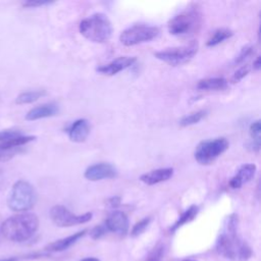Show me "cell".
I'll use <instances>...</instances> for the list:
<instances>
[{
  "label": "cell",
  "instance_id": "cell-1",
  "mask_svg": "<svg viewBox=\"0 0 261 261\" xmlns=\"http://www.w3.org/2000/svg\"><path fill=\"white\" fill-rule=\"evenodd\" d=\"M215 249L220 256L232 261H247L251 258L250 246L238 234V216L236 214L228 217L226 232L218 238Z\"/></svg>",
  "mask_w": 261,
  "mask_h": 261
},
{
  "label": "cell",
  "instance_id": "cell-2",
  "mask_svg": "<svg viewBox=\"0 0 261 261\" xmlns=\"http://www.w3.org/2000/svg\"><path fill=\"white\" fill-rule=\"evenodd\" d=\"M39 228V218L34 213L23 212L8 217L0 227L2 236L15 243L30 240Z\"/></svg>",
  "mask_w": 261,
  "mask_h": 261
},
{
  "label": "cell",
  "instance_id": "cell-3",
  "mask_svg": "<svg viewBox=\"0 0 261 261\" xmlns=\"http://www.w3.org/2000/svg\"><path fill=\"white\" fill-rule=\"evenodd\" d=\"M80 33L94 43H105L112 35V25L103 13H95L80 22Z\"/></svg>",
  "mask_w": 261,
  "mask_h": 261
},
{
  "label": "cell",
  "instance_id": "cell-4",
  "mask_svg": "<svg viewBox=\"0 0 261 261\" xmlns=\"http://www.w3.org/2000/svg\"><path fill=\"white\" fill-rule=\"evenodd\" d=\"M202 23V14L195 8H188L173 16L167 24L168 32L173 36L188 37L196 34Z\"/></svg>",
  "mask_w": 261,
  "mask_h": 261
},
{
  "label": "cell",
  "instance_id": "cell-5",
  "mask_svg": "<svg viewBox=\"0 0 261 261\" xmlns=\"http://www.w3.org/2000/svg\"><path fill=\"white\" fill-rule=\"evenodd\" d=\"M37 201L34 187L27 180H17L7 197V206L15 212H25L32 209Z\"/></svg>",
  "mask_w": 261,
  "mask_h": 261
},
{
  "label": "cell",
  "instance_id": "cell-6",
  "mask_svg": "<svg viewBox=\"0 0 261 261\" xmlns=\"http://www.w3.org/2000/svg\"><path fill=\"white\" fill-rule=\"evenodd\" d=\"M229 143L225 138H215L202 141L196 147L194 156L201 165L212 164L228 149Z\"/></svg>",
  "mask_w": 261,
  "mask_h": 261
},
{
  "label": "cell",
  "instance_id": "cell-7",
  "mask_svg": "<svg viewBox=\"0 0 261 261\" xmlns=\"http://www.w3.org/2000/svg\"><path fill=\"white\" fill-rule=\"evenodd\" d=\"M198 52V43L192 42L189 45L167 48L165 50L158 51L154 53V56L172 66L181 65L184 63L189 62Z\"/></svg>",
  "mask_w": 261,
  "mask_h": 261
},
{
  "label": "cell",
  "instance_id": "cell-8",
  "mask_svg": "<svg viewBox=\"0 0 261 261\" xmlns=\"http://www.w3.org/2000/svg\"><path fill=\"white\" fill-rule=\"evenodd\" d=\"M159 33L160 32L157 27L147 24H134L121 32L119 35V41L124 46H135L157 38Z\"/></svg>",
  "mask_w": 261,
  "mask_h": 261
},
{
  "label": "cell",
  "instance_id": "cell-9",
  "mask_svg": "<svg viewBox=\"0 0 261 261\" xmlns=\"http://www.w3.org/2000/svg\"><path fill=\"white\" fill-rule=\"evenodd\" d=\"M50 218L53 223L60 227H68L77 224H82L91 220L93 214L87 212L81 215L73 214L63 205H55L50 209Z\"/></svg>",
  "mask_w": 261,
  "mask_h": 261
},
{
  "label": "cell",
  "instance_id": "cell-10",
  "mask_svg": "<svg viewBox=\"0 0 261 261\" xmlns=\"http://www.w3.org/2000/svg\"><path fill=\"white\" fill-rule=\"evenodd\" d=\"M84 176L91 181H97L104 178H114L117 176V169L110 163L100 162L89 166Z\"/></svg>",
  "mask_w": 261,
  "mask_h": 261
},
{
  "label": "cell",
  "instance_id": "cell-11",
  "mask_svg": "<svg viewBox=\"0 0 261 261\" xmlns=\"http://www.w3.org/2000/svg\"><path fill=\"white\" fill-rule=\"evenodd\" d=\"M105 227L107 230L112 231L119 236H125L128 231L129 222L126 214L122 211L111 212L105 220Z\"/></svg>",
  "mask_w": 261,
  "mask_h": 261
},
{
  "label": "cell",
  "instance_id": "cell-12",
  "mask_svg": "<svg viewBox=\"0 0 261 261\" xmlns=\"http://www.w3.org/2000/svg\"><path fill=\"white\" fill-rule=\"evenodd\" d=\"M137 61L136 57L133 56H120L112 60L111 62L97 67V71L105 75H114L121 70L132 66Z\"/></svg>",
  "mask_w": 261,
  "mask_h": 261
},
{
  "label": "cell",
  "instance_id": "cell-13",
  "mask_svg": "<svg viewBox=\"0 0 261 261\" xmlns=\"http://www.w3.org/2000/svg\"><path fill=\"white\" fill-rule=\"evenodd\" d=\"M90 122L85 118H80L73 121L66 129L70 141L75 143H82L86 141L90 134Z\"/></svg>",
  "mask_w": 261,
  "mask_h": 261
},
{
  "label": "cell",
  "instance_id": "cell-14",
  "mask_svg": "<svg viewBox=\"0 0 261 261\" xmlns=\"http://www.w3.org/2000/svg\"><path fill=\"white\" fill-rule=\"evenodd\" d=\"M256 165L253 163H247L244 164L240 167V169L238 170V172L236 173V175H233L228 185L231 189L237 190L240 189L244 184L249 182L251 179H253V177L255 176L256 173Z\"/></svg>",
  "mask_w": 261,
  "mask_h": 261
},
{
  "label": "cell",
  "instance_id": "cell-15",
  "mask_svg": "<svg viewBox=\"0 0 261 261\" xmlns=\"http://www.w3.org/2000/svg\"><path fill=\"white\" fill-rule=\"evenodd\" d=\"M58 113H59V105L55 102H49V103H45L32 108L25 114V119L32 121V120H37L41 118L52 117L57 115Z\"/></svg>",
  "mask_w": 261,
  "mask_h": 261
},
{
  "label": "cell",
  "instance_id": "cell-16",
  "mask_svg": "<svg viewBox=\"0 0 261 261\" xmlns=\"http://www.w3.org/2000/svg\"><path fill=\"white\" fill-rule=\"evenodd\" d=\"M172 175H173V168L164 167V168L154 169L142 174L140 176V180L146 185L153 186V185L168 180Z\"/></svg>",
  "mask_w": 261,
  "mask_h": 261
},
{
  "label": "cell",
  "instance_id": "cell-17",
  "mask_svg": "<svg viewBox=\"0 0 261 261\" xmlns=\"http://www.w3.org/2000/svg\"><path fill=\"white\" fill-rule=\"evenodd\" d=\"M86 232H87V230L83 229L81 231H77V232L69 236V237L57 240V241H55L53 243L48 244L45 247V250L49 251V252H61V251H64L66 249H68L69 247H71L74 243H76L81 238H83L86 234Z\"/></svg>",
  "mask_w": 261,
  "mask_h": 261
},
{
  "label": "cell",
  "instance_id": "cell-18",
  "mask_svg": "<svg viewBox=\"0 0 261 261\" xmlns=\"http://www.w3.org/2000/svg\"><path fill=\"white\" fill-rule=\"evenodd\" d=\"M227 87V81L223 77H207L198 82L197 89L200 91H218Z\"/></svg>",
  "mask_w": 261,
  "mask_h": 261
},
{
  "label": "cell",
  "instance_id": "cell-19",
  "mask_svg": "<svg viewBox=\"0 0 261 261\" xmlns=\"http://www.w3.org/2000/svg\"><path fill=\"white\" fill-rule=\"evenodd\" d=\"M199 208L196 205H192L191 207H189L180 216L179 218L174 222V224L170 227V231L174 232L177 228H179L180 226H182L184 224L192 221L198 214Z\"/></svg>",
  "mask_w": 261,
  "mask_h": 261
},
{
  "label": "cell",
  "instance_id": "cell-20",
  "mask_svg": "<svg viewBox=\"0 0 261 261\" xmlns=\"http://www.w3.org/2000/svg\"><path fill=\"white\" fill-rule=\"evenodd\" d=\"M231 36H232V32H231L230 30L225 29V28L218 29V30H216V31L211 35V37L208 39L206 45H207L208 47L216 46V45L222 43L223 41L229 39Z\"/></svg>",
  "mask_w": 261,
  "mask_h": 261
},
{
  "label": "cell",
  "instance_id": "cell-21",
  "mask_svg": "<svg viewBox=\"0 0 261 261\" xmlns=\"http://www.w3.org/2000/svg\"><path fill=\"white\" fill-rule=\"evenodd\" d=\"M46 94L44 90H35V91H27L23 93H20L16 99L15 103L16 104H29L37 101L41 97H43Z\"/></svg>",
  "mask_w": 261,
  "mask_h": 261
},
{
  "label": "cell",
  "instance_id": "cell-22",
  "mask_svg": "<svg viewBox=\"0 0 261 261\" xmlns=\"http://www.w3.org/2000/svg\"><path fill=\"white\" fill-rule=\"evenodd\" d=\"M36 139L35 136H23V135H20V136H17V137H14L8 141H6L5 143H3L1 146H0V150L2 149H10V148H18V147H22L24 145H27L28 143L34 141Z\"/></svg>",
  "mask_w": 261,
  "mask_h": 261
},
{
  "label": "cell",
  "instance_id": "cell-23",
  "mask_svg": "<svg viewBox=\"0 0 261 261\" xmlns=\"http://www.w3.org/2000/svg\"><path fill=\"white\" fill-rule=\"evenodd\" d=\"M250 135L253 140L251 147L252 150L255 152H259L260 150V137H261V126H260V120L257 119L253 121L250 125Z\"/></svg>",
  "mask_w": 261,
  "mask_h": 261
},
{
  "label": "cell",
  "instance_id": "cell-24",
  "mask_svg": "<svg viewBox=\"0 0 261 261\" xmlns=\"http://www.w3.org/2000/svg\"><path fill=\"white\" fill-rule=\"evenodd\" d=\"M207 114L206 110H198L196 112L190 113L186 116H184L180 120H179V125L180 126H189V125H193L198 123L199 121H201Z\"/></svg>",
  "mask_w": 261,
  "mask_h": 261
},
{
  "label": "cell",
  "instance_id": "cell-25",
  "mask_svg": "<svg viewBox=\"0 0 261 261\" xmlns=\"http://www.w3.org/2000/svg\"><path fill=\"white\" fill-rule=\"evenodd\" d=\"M151 222V217H145L143 219H141L140 221H138L132 228L130 231V236L132 237H138L141 233H143L145 231V229L148 227L149 223Z\"/></svg>",
  "mask_w": 261,
  "mask_h": 261
},
{
  "label": "cell",
  "instance_id": "cell-26",
  "mask_svg": "<svg viewBox=\"0 0 261 261\" xmlns=\"http://www.w3.org/2000/svg\"><path fill=\"white\" fill-rule=\"evenodd\" d=\"M23 147L18 148H10V149H2L0 150V161H8L16 154L22 152Z\"/></svg>",
  "mask_w": 261,
  "mask_h": 261
},
{
  "label": "cell",
  "instance_id": "cell-27",
  "mask_svg": "<svg viewBox=\"0 0 261 261\" xmlns=\"http://www.w3.org/2000/svg\"><path fill=\"white\" fill-rule=\"evenodd\" d=\"M254 47L253 46H246L244 48H242L240 54L237 56V58L234 59V63L240 64L242 62H244L246 59H248L250 56H252L254 54Z\"/></svg>",
  "mask_w": 261,
  "mask_h": 261
},
{
  "label": "cell",
  "instance_id": "cell-28",
  "mask_svg": "<svg viewBox=\"0 0 261 261\" xmlns=\"http://www.w3.org/2000/svg\"><path fill=\"white\" fill-rule=\"evenodd\" d=\"M163 253H164V246L162 244H159L149 254L146 261H160L161 258L163 257Z\"/></svg>",
  "mask_w": 261,
  "mask_h": 261
},
{
  "label": "cell",
  "instance_id": "cell-29",
  "mask_svg": "<svg viewBox=\"0 0 261 261\" xmlns=\"http://www.w3.org/2000/svg\"><path fill=\"white\" fill-rule=\"evenodd\" d=\"M20 135H22L21 132H19L17 129H6V130L0 132V146L3 143H5L6 141H8L14 137L20 136Z\"/></svg>",
  "mask_w": 261,
  "mask_h": 261
},
{
  "label": "cell",
  "instance_id": "cell-30",
  "mask_svg": "<svg viewBox=\"0 0 261 261\" xmlns=\"http://www.w3.org/2000/svg\"><path fill=\"white\" fill-rule=\"evenodd\" d=\"M249 72V68L248 66H242L240 67L238 70L234 71V73L232 74V77H231V82L232 83H238L240 82L241 80H243Z\"/></svg>",
  "mask_w": 261,
  "mask_h": 261
},
{
  "label": "cell",
  "instance_id": "cell-31",
  "mask_svg": "<svg viewBox=\"0 0 261 261\" xmlns=\"http://www.w3.org/2000/svg\"><path fill=\"white\" fill-rule=\"evenodd\" d=\"M107 231L105 225H97L94 228H92V230L90 231V236L93 240H98L100 239L103 234H105Z\"/></svg>",
  "mask_w": 261,
  "mask_h": 261
},
{
  "label": "cell",
  "instance_id": "cell-32",
  "mask_svg": "<svg viewBox=\"0 0 261 261\" xmlns=\"http://www.w3.org/2000/svg\"><path fill=\"white\" fill-rule=\"evenodd\" d=\"M53 2L50 1H38V0H28L22 2V6L23 7H39V6H43V5H49L52 4Z\"/></svg>",
  "mask_w": 261,
  "mask_h": 261
},
{
  "label": "cell",
  "instance_id": "cell-33",
  "mask_svg": "<svg viewBox=\"0 0 261 261\" xmlns=\"http://www.w3.org/2000/svg\"><path fill=\"white\" fill-rule=\"evenodd\" d=\"M120 204V198L119 197H112L108 200V205L112 208H115L117 206H119Z\"/></svg>",
  "mask_w": 261,
  "mask_h": 261
},
{
  "label": "cell",
  "instance_id": "cell-34",
  "mask_svg": "<svg viewBox=\"0 0 261 261\" xmlns=\"http://www.w3.org/2000/svg\"><path fill=\"white\" fill-rule=\"evenodd\" d=\"M260 57L259 56H257V58L253 61V68L255 69V70H259L260 69Z\"/></svg>",
  "mask_w": 261,
  "mask_h": 261
},
{
  "label": "cell",
  "instance_id": "cell-35",
  "mask_svg": "<svg viewBox=\"0 0 261 261\" xmlns=\"http://www.w3.org/2000/svg\"><path fill=\"white\" fill-rule=\"evenodd\" d=\"M81 261H100V260H99V259H97V258H94V257H89V258L82 259Z\"/></svg>",
  "mask_w": 261,
  "mask_h": 261
},
{
  "label": "cell",
  "instance_id": "cell-36",
  "mask_svg": "<svg viewBox=\"0 0 261 261\" xmlns=\"http://www.w3.org/2000/svg\"><path fill=\"white\" fill-rule=\"evenodd\" d=\"M181 261H196V260H192V259H185V260H181Z\"/></svg>",
  "mask_w": 261,
  "mask_h": 261
}]
</instances>
